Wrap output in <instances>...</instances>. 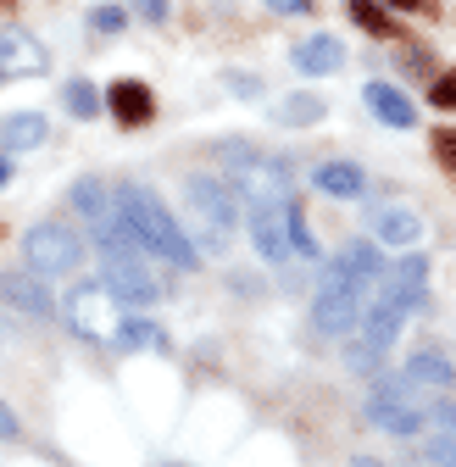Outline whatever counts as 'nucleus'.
Returning <instances> with one entry per match:
<instances>
[{
  "label": "nucleus",
  "mask_w": 456,
  "mask_h": 467,
  "mask_svg": "<svg viewBox=\"0 0 456 467\" xmlns=\"http://www.w3.org/2000/svg\"><path fill=\"white\" fill-rule=\"evenodd\" d=\"M118 212H123V228L134 234V245L173 262V267H201V251L190 245V234L179 228V217L167 212L145 184H123L118 190Z\"/></svg>",
  "instance_id": "obj_1"
},
{
  "label": "nucleus",
  "mask_w": 456,
  "mask_h": 467,
  "mask_svg": "<svg viewBox=\"0 0 456 467\" xmlns=\"http://www.w3.org/2000/svg\"><path fill=\"white\" fill-rule=\"evenodd\" d=\"M217 167H223V184L234 190L245 206H256V201H295V172H290L284 156H267L256 145L228 140L217 150Z\"/></svg>",
  "instance_id": "obj_2"
},
{
  "label": "nucleus",
  "mask_w": 456,
  "mask_h": 467,
  "mask_svg": "<svg viewBox=\"0 0 456 467\" xmlns=\"http://www.w3.org/2000/svg\"><path fill=\"white\" fill-rule=\"evenodd\" d=\"M184 206H190V245L223 256L228 240H234L240 228V206H234V190H228L223 179H206V172H195V179H184Z\"/></svg>",
  "instance_id": "obj_3"
},
{
  "label": "nucleus",
  "mask_w": 456,
  "mask_h": 467,
  "mask_svg": "<svg viewBox=\"0 0 456 467\" xmlns=\"http://www.w3.org/2000/svg\"><path fill=\"white\" fill-rule=\"evenodd\" d=\"M423 406H429V395L407 389L401 373H389L368 395V423L384 429V434H423Z\"/></svg>",
  "instance_id": "obj_4"
},
{
  "label": "nucleus",
  "mask_w": 456,
  "mask_h": 467,
  "mask_svg": "<svg viewBox=\"0 0 456 467\" xmlns=\"http://www.w3.org/2000/svg\"><path fill=\"white\" fill-rule=\"evenodd\" d=\"M118 323H123L118 296H111L100 278L78 284L73 296H67V328H73L78 339H89V345H111V339H118Z\"/></svg>",
  "instance_id": "obj_5"
},
{
  "label": "nucleus",
  "mask_w": 456,
  "mask_h": 467,
  "mask_svg": "<svg viewBox=\"0 0 456 467\" xmlns=\"http://www.w3.org/2000/svg\"><path fill=\"white\" fill-rule=\"evenodd\" d=\"M23 262L45 278H62V273H78L84 262V240L67 228V223H39L23 234Z\"/></svg>",
  "instance_id": "obj_6"
},
{
  "label": "nucleus",
  "mask_w": 456,
  "mask_h": 467,
  "mask_svg": "<svg viewBox=\"0 0 456 467\" xmlns=\"http://www.w3.org/2000/svg\"><path fill=\"white\" fill-rule=\"evenodd\" d=\"M362 289L357 284H339V278H323V289H317V301H312V323H317V334L323 339H351L357 334V323H362Z\"/></svg>",
  "instance_id": "obj_7"
},
{
  "label": "nucleus",
  "mask_w": 456,
  "mask_h": 467,
  "mask_svg": "<svg viewBox=\"0 0 456 467\" xmlns=\"http://www.w3.org/2000/svg\"><path fill=\"white\" fill-rule=\"evenodd\" d=\"M100 284L118 296V306H150L161 296V278H150V267L140 262V251H129V256L100 251Z\"/></svg>",
  "instance_id": "obj_8"
},
{
  "label": "nucleus",
  "mask_w": 456,
  "mask_h": 467,
  "mask_svg": "<svg viewBox=\"0 0 456 467\" xmlns=\"http://www.w3.org/2000/svg\"><path fill=\"white\" fill-rule=\"evenodd\" d=\"M39 73H50L45 45L23 28H0V84H23V78H39Z\"/></svg>",
  "instance_id": "obj_9"
},
{
  "label": "nucleus",
  "mask_w": 456,
  "mask_h": 467,
  "mask_svg": "<svg viewBox=\"0 0 456 467\" xmlns=\"http://www.w3.org/2000/svg\"><path fill=\"white\" fill-rule=\"evenodd\" d=\"M378 296H384L389 306H401L407 317L423 312V306H429V262H423V256H407L395 273H384V289H378Z\"/></svg>",
  "instance_id": "obj_10"
},
{
  "label": "nucleus",
  "mask_w": 456,
  "mask_h": 467,
  "mask_svg": "<svg viewBox=\"0 0 456 467\" xmlns=\"http://www.w3.org/2000/svg\"><path fill=\"white\" fill-rule=\"evenodd\" d=\"M328 278H339V284H357V289H368V284H384V256H378V245H373V240H351V245H339V256H334Z\"/></svg>",
  "instance_id": "obj_11"
},
{
  "label": "nucleus",
  "mask_w": 456,
  "mask_h": 467,
  "mask_svg": "<svg viewBox=\"0 0 456 467\" xmlns=\"http://www.w3.org/2000/svg\"><path fill=\"white\" fill-rule=\"evenodd\" d=\"M0 301H6L17 317H28V323L50 317V289L39 278H23V273H0Z\"/></svg>",
  "instance_id": "obj_12"
},
{
  "label": "nucleus",
  "mask_w": 456,
  "mask_h": 467,
  "mask_svg": "<svg viewBox=\"0 0 456 467\" xmlns=\"http://www.w3.org/2000/svg\"><path fill=\"white\" fill-rule=\"evenodd\" d=\"M106 106H111V117H118L123 129H145L150 117H156V100H150V89L140 78H118V84L106 89Z\"/></svg>",
  "instance_id": "obj_13"
},
{
  "label": "nucleus",
  "mask_w": 456,
  "mask_h": 467,
  "mask_svg": "<svg viewBox=\"0 0 456 467\" xmlns=\"http://www.w3.org/2000/svg\"><path fill=\"white\" fill-rule=\"evenodd\" d=\"M401 384L418 389V395H445L456 384V368L440 357V350H418V357H407V368H401Z\"/></svg>",
  "instance_id": "obj_14"
},
{
  "label": "nucleus",
  "mask_w": 456,
  "mask_h": 467,
  "mask_svg": "<svg viewBox=\"0 0 456 467\" xmlns=\"http://www.w3.org/2000/svg\"><path fill=\"white\" fill-rule=\"evenodd\" d=\"M290 62H295V73H306V78H328V73L346 67V45H339L334 34H312V39L295 45Z\"/></svg>",
  "instance_id": "obj_15"
},
{
  "label": "nucleus",
  "mask_w": 456,
  "mask_h": 467,
  "mask_svg": "<svg viewBox=\"0 0 456 467\" xmlns=\"http://www.w3.org/2000/svg\"><path fill=\"white\" fill-rule=\"evenodd\" d=\"M312 184L328 195V201H362L368 195V172L357 167V161H317V172H312Z\"/></svg>",
  "instance_id": "obj_16"
},
{
  "label": "nucleus",
  "mask_w": 456,
  "mask_h": 467,
  "mask_svg": "<svg viewBox=\"0 0 456 467\" xmlns=\"http://www.w3.org/2000/svg\"><path fill=\"white\" fill-rule=\"evenodd\" d=\"M373 234H378L384 245H395V251H412L423 240V217L407 212V206H378L373 212Z\"/></svg>",
  "instance_id": "obj_17"
},
{
  "label": "nucleus",
  "mask_w": 456,
  "mask_h": 467,
  "mask_svg": "<svg viewBox=\"0 0 456 467\" xmlns=\"http://www.w3.org/2000/svg\"><path fill=\"white\" fill-rule=\"evenodd\" d=\"M362 100H368V111L378 117L384 129H412V123H418V106H412L401 89H395V84H368Z\"/></svg>",
  "instance_id": "obj_18"
},
{
  "label": "nucleus",
  "mask_w": 456,
  "mask_h": 467,
  "mask_svg": "<svg viewBox=\"0 0 456 467\" xmlns=\"http://www.w3.org/2000/svg\"><path fill=\"white\" fill-rule=\"evenodd\" d=\"M45 134H50V123L39 111H17V117H6L0 123V150H34V145H45Z\"/></svg>",
  "instance_id": "obj_19"
},
{
  "label": "nucleus",
  "mask_w": 456,
  "mask_h": 467,
  "mask_svg": "<svg viewBox=\"0 0 456 467\" xmlns=\"http://www.w3.org/2000/svg\"><path fill=\"white\" fill-rule=\"evenodd\" d=\"M118 350H167V334H161V323L156 317H145V312H134V317H123L118 323V339H111Z\"/></svg>",
  "instance_id": "obj_20"
},
{
  "label": "nucleus",
  "mask_w": 456,
  "mask_h": 467,
  "mask_svg": "<svg viewBox=\"0 0 456 467\" xmlns=\"http://www.w3.org/2000/svg\"><path fill=\"white\" fill-rule=\"evenodd\" d=\"M323 111H328L323 95H290V100L273 106V123L278 129H306V123H323Z\"/></svg>",
  "instance_id": "obj_21"
},
{
  "label": "nucleus",
  "mask_w": 456,
  "mask_h": 467,
  "mask_svg": "<svg viewBox=\"0 0 456 467\" xmlns=\"http://www.w3.org/2000/svg\"><path fill=\"white\" fill-rule=\"evenodd\" d=\"M62 100H67L73 117H100V89H95L89 78H73V84L62 89Z\"/></svg>",
  "instance_id": "obj_22"
},
{
  "label": "nucleus",
  "mask_w": 456,
  "mask_h": 467,
  "mask_svg": "<svg viewBox=\"0 0 456 467\" xmlns=\"http://www.w3.org/2000/svg\"><path fill=\"white\" fill-rule=\"evenodd\" d=\"M351 17L368 28V34H395V17H384V6H378V0H351Z\"/></svg>",
  "instance_id": "obj_23"
},
{
  "label": "nucleus",
  "mask_w": 456,
  "mask_h": 467,
  "mask_svg": "<svg viewBox=\"0 0 456 467\" xmlns=\"http://www.w3.org/2000/svg\"><path fill=\"white\" fill-rule=\"evenodd\" d=\"M423 429L456 434V400H429V406H423Z\"/></svg>",
  "instance_id": "obj_24"
},
{
  "label": "nucleus",
  "mask_w": 456,
  "mask_h": 467,
  "mask_svg": "<svg viewBox=\"0 0 456 467\" xmlns=\"http://www.w3.org/2000/svg\"><path fill=\"white\" fill-rule=\"evenodd\" d=\"M423 467H456V434H429Z\"/></svg>",
  "instance_id": "obj_25"
},
{
  "label": "nucleus",
  "mask_w": 456,
  "mask_h": 467,
  "mask_svg": "<svg viewBox=\"0 0 456 467\" xmlns=\"http://www.w3.org/2000/svg\"><path fill=\"white\" fill-rule=\"evenodd\" d=\"M89 23H95V34H118V28L129 23V12H118V6H95Z\"/></svg>",
  "instance_id": "obj_26"
},
{
  "label": "nucleus",
  "mask_w": 456,
  "mask_h": 467,
  "mask_svg": "<svg viewBox=\"0 0 456 467\" xmlns=\"http://www.w3.org/2000/svg\"><path fill=\"white\" fill-rule=\"evenodd\" d=\"M429 100H434V106H445V111H456V73H445V78L429 89Z\"/></svg>",
  "instance_id": "obj_27"
},
{
  "label": "nucleus",
  "mask_w": 456,
  "mask_h": 467,
  "mask_svg": "<svg viewBox=\"0 0 456 467\" xmlns=\"http://www.w3.org/2000/svg\"><path fill=\"white\" fill-rule=\"evenodd\" d=\"M434 156L456 172V129H440V134H434Z\"/></svg>",
  "instance_id": "obj_28"
},
{
  "label": "nucleus",
  "mask_w": 456,
  "mask_h": 467,
  "mask_svg": "<svg viewBox=\"0 0 456 467\" xmlns=\"http://www.w3.org/2000/svg\"><path fill=\"white\" fill-rule=\"evenodd\" d=\"M23 434V423H17V412H12V406L6 400H0V440H17Z\"/></svg>",
  "instance_id": "obj_29"
},
{
  "label": "nucleus",
  "mask_w": 456,
  "mask_h": 467,
  "mask_svg": "<svg viewBox=\"0 0 456 467\" xmlns=\"http://www.w3.org/2000/svg\"><path fill=\"white\" fill-rule=\"evenodd\" d=\"M228 89H240V95H262V78H256V73H251V78H245V73H228Z\"/></svg>",
  "instance_id": "obj_30"
},
{
  "label": "nucleus",
  "mask_w": 456,
  "mask_h": 467,
  "mask_svg": "<svg viewBox=\"0 0 456 467\" xmlns=\"http://www.w3.org/2000/svg\"><path fill=\"white\" fill-rule=\"evenodd\" d=\"M134 6H140L145 23H161V17H167V0H134Z\"/></svg>",
  "instance_id": "obj_31"
},
{
  "label": "nucleus",
  "mask_w": 456,
  "mask_h": 467,
  "mask_svg": "<svg viewBox=\"0 0 456 467\" xmlns=\"http://www.w3.org/2000/svg\"><path fill=\"white\" fill-rule=\"evenodd\" d=\"M273 12H284V17H301V12H312V0H267Z\"/></svg>",
  "instance_id": "obj_32"
},
{
  "label": "nucleus",
  "mask_w": 456,
  "mask_h": 467,
  "mask_svg": "<svg viewBox=\"0 0 456 467\" xmlns=\"http://www.w3.org/2000/svg\"><path fill=\"white\" fill-rule=\"evenodd\" d=\"M384 6H395V12H418L423 0H384Z\"/></svg>",
  "instance_id": "obj_33"
},
{
  "label": "nucleus",
  "mask_w": 456,
  "mask_h": 467,
  "mask_svg": "<svg viewBox=\"0 0 456 467\" xmlns=\"http://www.w3.org/2000/svg\"><path fill=\"white\" fill-rule=\"evenodd\" d=\"M6 172H12V167H6V156H0V184H6Z\"/></svg>",
  "instance_id": "obj_34"
},
{
  "label": "nucleus",
  "mask_w": 456,
  "mask_h": 467,
  "mask_svg": "<svg viewBox=\"0 0 456 467\" xmlns=\"http://www.w3.org/2000/svg\"><path fill=\"white\" fill-rule=\"evenodd\" d=\"M357 467H378V462H373V456H357Z\"/></svg>",
  "instance_id": "obj_35"
}]
</instances>
